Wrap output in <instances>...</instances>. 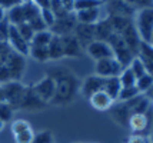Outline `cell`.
Listing matches in <instances>:
<instances>
[{"label": "cell", "mask_w": 153, "mask_h": 143, "mask_svg": "<svg viewBox=\"0 0 153 143\" xmlns=\"http://www.w3.org/2000/svg\"><path fill=\"white\" fill-rule=\"evenodd\" d=\"M62 73L63 75H60V72H57L54 76H52L56 82V92H54V97L52 102L57 103V104L72 102L77 89H79L73 75H70L69 72L67 73L62 72Z\"/></svg>", "instance_id": "obj_1"}, {"label": "cell", "mask_w": 153, "mask_h": 143, "mask_svg": "<svg viewBox=\"0 0 153 143\" xmlns=\"http://www.w3.org/2000/svg\"><path fill=\"white\" fill-rule=\"evenodd\" d=\"M133 26L142 43L150 44L153 33V7H142L134 16Z\"/></svg>", "instance_id": "obj_2"}, {"label": "cell", "mask_w": 153, "mask_h": 143, "mask_svg": "<svg viewBox=\"0 0 153 143\" xmlns=\"http://www.w3.org/2000/svg\"><path fill=\"white\" fill-rule=\"evenodd\" d=\"M106 41L109 43V46L112 47V50H113L114 59L119 61L123 67H127L130 64V61L133 60V57H136L129 50V47L126 46V43L123 41V39H122V36L119 33H114L113 32V33L109 36V39Z\"/></svg>", "instance_id": "obj_3"}, {"label": "cell", "mask_w": 153, "mask_h": 143, "mask_svg": "<svg viewBox=\"0 0 153 143\" xmlns=\"http://www.w3.org/2000/svg\"><path fill=\"white\" fill-rule=\"evenodd\" d=\"M150 109L146 113H133L129 117L127 126L132 130L133 135H143V136H149L147 130L152 129V122H153V115H149Z\"/></svg>", "instance_id": "obj_4"}, {"label": "cell", "mask_w": 153, "mask_h": 143, "mask_svg": "<svg viewBox=\"0 0 153 143\" xmlns=\"http://www.w3.org/2000/svg\"><path fill=\"white\" fill-rule=\"evenodd\" d=\"M3 96H4V102L9 103L13 109L16 107H22V102L26 93V89L23 87L19 82L10 80L3 86Z\"/></svg>", "instance_id": "obj_5"}, {"label": "cell", "mask_w": 153, "mask_h": 143, "mask_svg": "<svg viewBox=\"0 0 153 143\" xmlns=\"http://www.w3.org/2000/svg\"><path fill=\"white\" fill-rule=\"evenodd\" d=\"M32 92L36 95V97L40 102H52L54 97V92H56V82L52 76H46L34 84L32 87Z\"/></svg>", "instance_id": "obj_6"}, {"label": "cell", "mask_w": 153, "mask_h": 143, "mask_svg": "<svg viewBox=\"0 0 153 143\" xmlns=\"http://www.w3.org/2000/svg\"><path fill=\"white\" fill-rule=\"evenodd\" d=\"M12 133L16 143H32L36 135L30 123L25 119H17L12 123Z\"/></svg>", "instance_id": "obj_7"}, {"label": "cell", "mask_w": 153, "mask_h": 143, "mask_svg": "<svg viewBox=\"0 0 153 143\" xmlns=\"http://www.w3.org/2000/svg\"><path fill=\"white\" fill-rule=\"evenodd\" d=\"M123 70V66L114 57L103 59L96 61V75L100 77H117L120 72Z\"/></svg>", "instance_id": "obj_8"}, {"label": "cell", "mask_w": 153, "mask_h": 143, "mask_svg": "<svg viewBox=\"0 0 153 143\" xmlns=\"http://www.w3.org/2000/svg\"><path fill=\"white\" fill-rule=\"evenodd\" d=\"M86 53L96 61L109 59V57H114L112 47L105 40H93L92 43H89V46L86 47Z\"/></svg>", "instance_id": "obj_9"}, {"label": "cell", "mask_w": 153, "mask_h": 143, "mask_svg": "<svg viewBox=\"0 0 153 143\" xmlns=\"http://www.w3.org/2000/svg\"><path fill=\"white\" fill-rule=\"evenodd\" d=\"M25 56L19 55L16 52H12V55L9 56L7 59V63H6V69H7V73H9V77L10 80H14L17 82L23 72H25Z\"/></svg>", "instance_id": "obj_10"}, {"label": "cell", "mask_w": 153, "mask_h": 143, "mask_svg": "<svg viewBox=\"0 0 153 143\" xmlns=\"http://www.w3.org/2000/svg\"><path fill=\"white\" fill-rule=\"evenodd\" d=\"M7 44L9 47L12 49L13 52L19 53L22 56H27L29 55V49H30V43H27L20 33L17 32L16 26L10 24V30H9V39H7Z\"/></svg>", "instance_id": "obj_11"}, {"label": "cell", "mask_w": 153, "mask_h": 143, "mask_svg": "<svg viewBox=\"0 0 153 143\" xmlns=\"http://www.w3.org/2000/svg\"><path fill=\"white\" fill-rule=\"evenodd\" d=\"M77 23L82 24H89V26H94L99 21H102V6L93 7V9H87V10H80L74 13Z\"/></svg>", "instance_id": "obj_12"}, {"label": "cell", "mask_w": 153, "mask_h": 143, "mask_svg": "<svg viewBox=\"0 0 153 143\" xmlns=\"http://www.w3.org/2000/svg\"><path fill=\"white\" fill-rule=\"evenodd\" d=\"M103 82H105V77H100L97 75H92V76H87L85 79V82L82 83L80 86V92L82 95L85 96L86 99H89L90 96L99 92L103 89Z\"/></svg>", "instance_id": "obj_13"}, {"label": "cell", "mask_w": 153, "mask_h": 143, "mask_svg": "<svg viewBox=\"0 0 153 143\" xmlns=\"http://www.w3.org/2000/svg\"><path fill=\"white\" fill-rule=\"evenodd\" d=\"M62 39V46H63V55L65 57H76L82 53V46H80L79 40L76 39L73 33L60 36Z\"/></svg>", "instance_id": "obj_14"}, {"label": "cell", "mask_w": 153, "mask_h": 143, "mask_svg": "<svg viewBox=\"0 0 153 143\" xmlns=\"http://www.w3.org/2000/svg\"><path fill=\"white\" fill-rule=\"evenodd\" d=\"M87 100H89L90 106H92L93 109L99 110V112L109 110L112 106H113V103H114L113 99L107 95L106 92H103V90H99V92L93 93V95L87 99Z\"/></svg>", "instance_id": "obj_15"}, {"label": "cell", "mask_w": 153, "mask_h": 143, "mask_svg": "<svg viewBox=\"0 0 153 143\" xmlns=\"http://www.w3.org/2000/svg\"><path fill=\"white\" fill-rule=\"evenodd\" d=\"M73 32H76L74 36H76V39L79 40L82 47H87L89 43H92V41L94 40V26L77 23Z\"/></svg>", "instance_id": "obj_16"}, {"label": "cell", "mask_w": 153, "mask_h": 143, "mask_svg": "<svg viewBox=\"0 0 153 143\" xmlns=\"http://www.w3.org/2000/svg\"><path fill=\"white\" fill-rule=\"evenodd\" d=\"M110 113H112V117H113L116 122H119L122 126H127V122H129V117L133 115L132 109L127 106L126 102H117L116 106H112L110 107Z\"/></svg>", "instance_id": "obj_17"}, {"label": "cell", "mask_w": 153, "mask_h": 143, "mask_svg": "<svg viewBox=\"0 0 153 143\" xmlns=\"http://www.w3.org/2000/svg\"><path fill=\"white\" fill-rule=\"evenodd\" d=\"M47 53H49V60H60L62 57H65L60 36H57V34L52 36V39L47 44Z\"/></svg>", "instance_id": "obj_18"}, {"label": "cell", "mask_w": 153, "mask_h": 143, "mask_svg": "<svg viewBox=\"0 0 153 143\" xmlns=\"http://www.w3.org/2000/svg\"><path fill=\"white\" fill-rule=\"evenodd\" d=\"M120 82L117 77H106L105 82H103V92H106L107 95L113 99V102H117V97H119L120 93Z\"/></svg>", "instance_id": "obj_19"}, {"label": "cell", "mask_w": 153, "mask_h": 143, "mask_svg": "<svg viewBox=\"0 0 153 143\" xmlns=\"http://www.w3.org/2000/svg\"><path fill=\"white\" fill-rule=\"evenodd\" d=\"M6 19L12 26H19L22 23H25V21H26V17H25L23 6L19 4V6H14V7H12V9H9L6 12Z\"/></svg>", "instance_id": "obj_20"}, {"label": "cell", "mask_w": 153, "mask_h": 143, "mask_svg": "<svg viewBox=\"0 0 153 143\" xmlns=\"http://www.w3.org/2000/svg\"><path fill=\"white\" fill-rule=\"evenodd\" d=\"M136 87L140 92V95H146L147 92L153 87V76L150 73H146L142 77L136 79Z\"/></svg>", "instance_id": "obj_21"}, {"label": "cell", "mask_w": 153, "mask_h": 143, "mask_svg": "<svg viewBox=\"0 0 153 143\" xmlns=\"http://www.w3.org/2000/svg\"><path fill=\"white\" fill-rule=\"evenodd\" d=\"M52 36L53 33L50 32V30H43V32H37V33H34L33 39L30 41V44H33V46H43V47H47V44H49V41L52 39Z\"/></svg>", "instance_id": "obj_22"}, {"label": "cell", "mask_w": 153, "mask_h": 143, "mask_svg": "<svg viewBox=\"0 0 153 143\" xmlns=\"http://www.w3.org/2000/svg\"><path fill=\"white\" fill-rule=\"evenodd\" d=\"M117 79H119L122 87H130V86L136 84V77H134V75L132 73V70L129 67H123L120 75L117 76Z\"/></svg>", "instance_id": "obj_23"}, {"label": "cell", "mask_w": 153, "mask_h": 143, "mask_svg": "<svg viewBox=\"0 0 153 143\" xmlns=\"http://www.w3.org/2000/svg\"><path fill=\"white\" fill-rule=\"evenodd\" d=\"M127 67L132 70V73L134 75L136 79H139V77H142L143 75L147 73L146 66H145V63H143V60H142L140 57H133V60L130 61V64H129Z\"/></svg>", "instance_id": "obj_24"}, {"label": "cell", "mask_w": 153, "mask_h": 143, "mask_svg": "<svg viewBox=\"0 0 153 143\" xmlns=\"http://www.w3.org/2000/svg\"><path fill=\"white\" fill-rule=\"evenodd\" d=\"M29 56H32L34 60H37V61H47L49 60L47 47H43V46H33V44H30Z\"/></svg>", "instance_id": "obj_25"}, {"label": "cell", "mask_w": 153, "mask_h": 143, "mask_svg": "<svg viewBox=\"0 0 153 143\" xmlns=\"http://www.w3.org/2000/svg\"><path fill=\"white\" fill-rule=\"evenodd\" d=\"M140 95V92L137 90L136 84L134 86H130V87H122L120 89L119 97H117V102H129L134 97H137Z\"/></svg>", "instance_id": "obj_26"}, {"label": "cell", "mask_w": 153, "mask_h": 143, "mask_svg": "<svg viewBox=\"0 0 153 143\" xmlns=\"http://www.w3.org/2000/svg\"><path fill=\"white\" fill-rule=\"evenodd\" d=\"M102 4H103V0H74V13L80 10L100 7Z\"/></svg>", "instance_id": "obj_27"}, {"label": "cell", "mask_w": 153, "mask_h": 143, "mask_svg": "<svg viewBox=\"0 0 153 143\" xmlns=\"http://www.w3.org/2000/svg\"><path fill=\"white\" fill-rule=\"evenodd\" d=\"M16 29H17V32L20 33V36H22L27 43L32 41V39H33V36H34V32H33V29L30 27V24H29L27 21L22 23V24H19V26H16Z\"/></svg>", "instance_id": "obj_28"}, {"label": "cell", "mask_w": 153, "mask_h": 143, "mask_svg": "<svg viewBox=\"0 0 153 143\" xmlns=\"http://www.w3.org/2000/svg\"><path fill=\"white\" fill-rule=\"evenodd\" d=\"M40 17H42V20L45 21V24H46V27L49 30L53 27L54 21H56V16L52 12V9H40Z\"/></svg>", "instance_id": "obj_29"}, {"label": "cell", "mask_w": 153, "mask_h": 143, "mask_svg": "<svg viewBox=\"0 0 153 143\" xmlns=\"http://www.w3.org/2000/svg\"><path fill=\"white\" fill-rule=\"evenodd\" d=\"M23 6V12H25V17H26V21L32 20L33 17L39 16L40 14V9L34 3H26V4H22Z\"/></svg>", "instance_id": "obj_30"}, {"label": "cell", "mask_w": 153, "mask_h": 143, "mask_svg": "<svg viewBox=\"0 0 153 143\" xmlns=\"http://www.w3.org/2000/svg\"><path fill=\"white\" fill-rule=\"evenodd\" d=\"M12 116H13V107L6 102H0V120L7 122L12 119Z\"/></svg>", "instance_id": "obj_31"}, {"label": "cell", "mask_w": 153, "mask_h": 143, "mask_svg": "<svg viewBox=\"0 0 153 143\" xmlns=\"http://www.w3.org/2000/svg\"><path fill=\"white\" fill-rule=\"evenodd\" d=\"M32 143H53V136L49 130H43L37 135H34V139Z\"/></svg>", "instance_id": "obj_32"}, {"label": "cell", "mask_w": 153, "mask_h": 143, "mask_svg": "<svg viewBox=\"0 0 153 143\" xmlns=\"http://www.w3.org/2000/svg\"><path fill=\"white\" fill-rule=\"evenodd\" d=\"M9 30H10V23L7 21V19L0 21V43H7Z\"/></svg>", "instance_id": "obj_33"}, {"label": "cell", "mask_w": 153, "mask_h": 143, "mask_svg": "<svg viewBox=\"0 0 153 143\" xmlns=\"http://www.w3.org/2000/svg\"><path fill=\"white\" fill-rule=\"evenodd\" d=\"M127 143H152L149 136H143V135H132L129 137Z\"/></svg>", "instance_id": "obj_34"}, {"label": "cell", "mask_w": 153, "mask_h": 143, "mask_svg": "<svg viewBox=\"0 0 153 143\" xmlns=\"http://www.w3.org/2000/svg\"><path fill=\"white\" fill-rule=\"evenodd\" d=\"M19 4H22V0H0V6L4 10H9L14 6H19Z\"/></svg>", "instance_id": "obj_35"}, {"label": "cell", "mask_w": 153, "mask_h": 143, "mask_svg": "<svg viewBox=\"0 0 153 143\" xmlns=\"http://www.w3.org/2000/svg\"><path fill=\"white\" fill-rule=\"evenodd\" d=\"M66 13H74V0H60Z\"/></svg>", "instance_id": "obj_36"}, {"label": "cell", "mask_w": 153, "mask_h": 143, "mask_svg": "<svg viewBox=\"0 0 153 143\" xmlns=\"http://www.w3.org/2000/svg\"><path fill=\"white\" fill-rule=\"evenodd\" d=\"M33 3L39 7V9H50V3H52V0H34Z\"/></svg>", "instance_id": "obj_37"}, {"label": "cell", "mask_w": 153, "mask_h": 143, "mask_svg": "<svg viewBox=\"0 0 153 143\" xmlns=\"http://www.w3.org/2000/svg\"><path fill=\"white\" fill-rule=\"evenodd\" d=\"M4 19H6V10L0 6V21H3Z\"/></svg>", "instance_id": "obj_38"}, {"label": "cell", "mask_w": 153, "mask_h": 143, "mask_svg": "<svg viewBox=\"0 0 153 143\" xmlns=\"http://www.w3.org/2000/svg\"><path fill=\"white\" fill-rule=\"evenodd\" d=\"M147 97V99H149V100H153V87L150 89V90H149V92H147L146 95H145Z\"/></svg>", "instance_id": "obj_39"}, {"label": "cell", "mask_w": 153, "mask_h": 143, "mask_svg": "<svg viewBox=\"0 0 153 143\" xmlns=\"http://www.w3.org/2000/svg\"><path fill=\"white\" fill-rule=\"evenodd\" d=\"M0 102H4V96H3V89L0 87Z\"/></svg>", "instance_id": "obj_40"}, {"label": "cell", "mask_w": 153, "mask_h": 143, "mask_svg": "<svg viewBox=\"0 0 153 143\" xmlns=\"http://www.w3.org/2000/svg\"><path fill=\"white\" fill-rule=\"evenodd\" d=\"M34 0H22V4H26V3H33Z\"/></svg>", "instance_id": "obj_41"}, {"label": "cell", "mask_w": 153, "mask_h": 143, "mask_svg": "<svg viewBox=\"0 0 153 143\" xmlns=\"http://www.w3.org/2000/svg\"><path fill=\"white\" fill-rule=\"evenodd\" d=\"M3 127H4V122H1V120H0V130L3 129Z\"/></svg>", "instance_id": "obj_42"}, {"label": "cell", "mask_w": 153, "mask_h": 143, "mask_svg": "<svg viewBox=\"0 0 153 143\" xmlns=\"http://www.w3.org/2000/svg\"><path fill=\"white\" fill-rule=\"evenodd\" d=\"M150 46H153V33H152V40H150Z\"/></svg>", "instance_id": "obj_43"}]
</instances>
